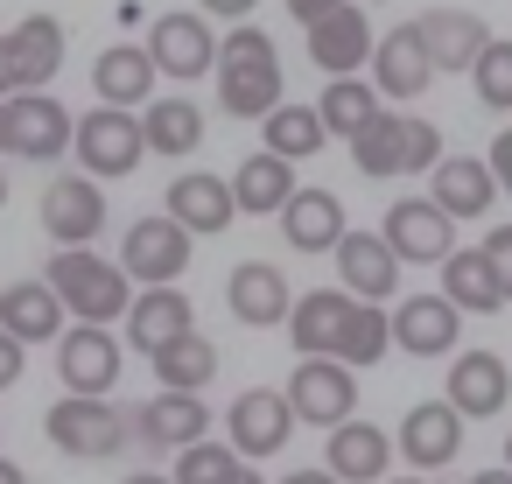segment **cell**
Wrapping results in <instances>:
<instances>
[{"mask_svg": "<svg viewBox=\"0 0 512 484\" xmlns=\"http://www.w3.org/2000/svg\"><path fill=\"white\" fill-rule=\"evenodd\" d=\"M43 281L57 288V302H64L71 323H106L113 330V316H127V302H134L127 267L106 260V253H92V246H57V260L43 267Z\"/></svg>", "mask_w": 512, "mask_h": 484, "instance_id": "obj_1", "label": "cell"}, {"mask_svg": "<svg viewBox=\"0 0 512 484\" xmlns=\"http://www.w3.org/2000/svg\"><path fill=\"white\" fill-rule=\"evenodd\" d=\"M351 162L358 176H428L442 162V127L421 113H393L379 106L358 134H351Z\"/></svg>", "mask_w": 512, "mask_h": 484, "instance_id": "obj_2", "label": "cell"}, {"mask_svg": "<svg viewBox=\"0 0 512 484\" xmlns=\"http://www.w3.org/2000/svg\"><path fill=\"white\" fill-rule=\"evenodd\" d=\"M71 155H78V169H85L92 183H127V176L148 162L141 113H127V106H92V113H78Z\"/></svg>", "mask_w": 512, "mask_h": 484, "instance_id": "obj_3", "label": "cell"}, {"mask_svg": "<svg viewBox=\"0 0 512 484\" xmlns=\"http://www.w3.org/2000/svg\"><path fill=\"white\" fill-rule=\"evenodd\" d=\"M43 435H50V449L57 456H78V463H106V456H120L127 449V414L113 407V400H85V393H64V400H50V414H43Z\"/></svg>", "mask_w": 512, "mask_h": 484, "instance_id": "obj_4", "label": "cell"}, {"mask_svg": "<svg viewBox=\"0 0 512 484\" xmlns=\"http://www.w3.org/2000/svg\"><path fill=\"white\" fill-rule=\"evenodd\" d=\"M57 71H64V22L57 15H22L0 36V99L43 92Z\"/></svg>", "mask_w": 512, "mask_h": 484, "instance_id": "obj_5", "label": "cell"}, {"mask_svg": "<svg viewBox=\"0 0 512 484\" xmlns=\"http://www.w3.org/2000/svg\"><path fill=\"white\" fill-rule=\"evenodd\" d=\"M120 372H127V344H120L106 323H71V330L57 337V379H64V393L113 400Z\"/></svg>", "mask_w": 512, "mask_h": 484, "instance_id": "obj_6", "label": "cell"}, {"mask_svg": "<svg viewBox=\"0 0 512 484\" xmlns=\"http://www.w3.org/2000/svg\"><path fill=\"white\" fill-rule=\"evenodd\" d=\"M190 246H197V239H190L169 211H155V218H134V225H127L120 267H127V281H141V288H176L183 267H190Z\"/></svg>", "mask_w": 512, "mask_h": 484, "instance_id": "obj_7", "label": "cell"}, {"mask_svg": "<svg viewBox=\"0 0 512 484\" xmlns=\"http://www.w3.org/2000/svg\"><path fill=\"white\" fill-rule=\"evenodd\" d=\"M281 393H288L295 421H309V428H323V435L358 414V372L337 365V358H295V372H288Z\"/></svg>", "mask_w": 512, "mask_h": 484, "instance_id": "obj_8", "label": "cell"}, {"mask_svg": "<svg viewBox=\"0 0 512 484\" xmlns=\"http://www.w3.org/2000/svg\"><path fill=\"white\" fill-rule=\"evenodd\" d=\"M148 64L162 71V78H176V85H190V78H211L218 71V36H211V22L204 15H190V8H176V15H155V29H148Z\"/></svg>", "mask_w": 512, "mask_h": 484, "instance_id": "obj_9", "label": "cell"}, {"mask_svg": "<svg viewBox=\"0 0 512 484\" xmlns=\"http://www.w3.org/2000/svg\"><path fill=\"white\" fill-rule=\"evenodd\" d=\"M288 435H295V407H288V393H281V386H246V393L225 407V442H232L246 463L281 456V449H288Z\"/></svg>", "mask_w": 512, "mask_h": 484, "instance_id": "obj_10", "label": "cell"}, {"mask_svg": "<svg viewBox=\"0 0 512 484\" xmlns=\"http://www.w3.org/2000/svg\"><path fill=\"white\" fill-rule=\"evenodd\" d=\"M449 225H456V218H449L442 204H428V197H400V204H386L379 239L393 246V260H400V267H442V260L456 253Z\"/></svg>", "mask_w": 512, "mask_h": 484, "instance_id": "obj_11", "label": "cell"}, {"mask_svg": "<svg viewBox=\"0 0 512 484\" xmlns=\"http://www.w3.org/2000/svg\"><path fill=\"white\" fill-rule=\"evenodd\" d=\"M393 449L407 456V470H449L456 456H463V414L435 393V400H414L407 414H400V435H393Z\"/></svg>", "mask_w": 512, "mask_h": 484, "instance_id": "obj_12", "label": "cell"}, {"mask_svg": "<svg viewBox=\"0 0 512 484\" xmlns=\"http://www.w3.org/2000/svg\"><path fill=\"white\" fill-rule=\"evenodd\" d=\"M71 113H64V99H50V92H15L8 99V155H22V162H57V155H71Z\"/></svg>", "mask_w": 512, "mask_h": 484, "instance_id": "obj_13", "label": "cell"}, {"mask_svg": "<svg viewBox=\"0 0 512 484\" xmlns=\"http://www.w3.org/2000/svg\"><path fill=\"white\" fill-rule=\"evenodd\" d=\"M456 337H463V309H456L442 288L393 302V344H400L407 358H456Z\"/></svg>", "mask_w": 512, "mask_h": 484, "instance_id": "obj_14", "label": "cell"}, {"mask_svg": "<svg viewBox=\"0 0 512 484\" xmlns=\"http://www.w3.org/2000/svg\"><path fill=\"white\" fill-rule=\"evenodd\" d=\"M372 43L379 36H372V22H365L358 0H337L323 22H309V57H316L323 78H358L372 64Z\"/></svg>", "mask_w": 512, "mask_h": 484, "instance_id": "obj_15", "label": "cell"}, {"mask_svg": "<svg viewBox=\"0 0 512 484\" xmlns=\"http://www.w3.org/2000/svg\"><path fill=\"white\" fill-rule=\"evenodd\" d=\"M323 470L337 477V484H386V470H393V435L379 428V421H337L330 435H323Z\"/></svg>", "mask_w": 512, "mask_h": 484, "instance_id": "obj_16", "label": "cell"}, {"mask_svg": "<svg viewBox=\"0 0 512 484\" xmlns=\"http://www.w3.org/2000/svg\"><path fill=\"white\" fill-rule=\"evenodd\" d=\"M43 232L57 239V246H92L99 232H106V190L78 169V176H57L50 190H43Z\"/></svg>", "mask_w": 512, "mask_h": 484, "instance_id": "obj_17", "label": "cell"}, {"mask_svg": "<svg viewBox=\"0 0 512 484\" xmlns=\"http://www.w3.org/2000/svg\"><path fill=\"white\" fill-rule=\"evenodd\" d=\"M442 400H449L463 421H491V414H505V400H512V372H505V358H498V351H456V358H449V386H442Z\"/></svg>", "mask_w": 512, "mask_h": 484, "instance_id": "obj_18", "label": "cell"}, {"mask_svg": "<svg viewBox=\"0 0 512 484\" xmlns=\"http://www.w3.org/2000/svg\"><path fill=\"white\" fill-rule=\"evenodd\" d=\"M162 211H169V218H176L190 239H218V232L239 218V204H232V183H225V176H211V169H183V176L169 183Z\"/></svg>", "mask_w": 512, "mask_h": 484, "instance_id": "obj_19", "label": "cell"}, {"mask_svg": "<svg viewBox=\"0 0 512 484\" xmlns=\"http://www.w3.org/2000/svg\"><path fill=\"white\" fill-rule=\"evenodd\" d=\"M365 71H372V92H379V99H421V92L435 85V64H428V50H421V29H414V22H400L393 36H379Z\"/></svg>", "mask_w": 512, "mask_h": 484, "instance_id": "obj_20", "label": "cell"}, {"mask_svg": "<svg viewBox=\"0 0 512 484\" xmlns=\"http://www.w3.org/2000/svg\"><path fill=\"white\" fill-rule=\"evenodd\" d=\"M225 309H232L239 323H253V330H274V323H288V309H295V295H288V274H281L274 260H239V267L225 274Z\"/></svg>", "mask_w": 512, "mask_h": 484, "instance_id": "obj_21", "label": "cell"}, {"mask_svg": "<svg viewBox=\"0 0 512 484\" xmlns=\"http://www.w3.org/2000/svg\"><path fill=\"white\" fill-rule=\"evenodd\" d=\"M127 428H134V442H148V449H176V456H183L190 442L211 435V407H204V393H169V386H162Z\"/></svg>", "mask_w": 512, "mask_h": 484, "instance_id": "obj_22", "label": "cell"}, {"mask_svg": "<svg viewBox=\"0 0 512 484\" xmlns=\"http://www.w3.org/2000/svg\"><path fill=\"white\" fill-rule=\"evenodd\" d=\"M414 29H421V50H428L435 78H442V71H463V78H470V64H477L484 43H491L484 15H470V8H428Z\"/></svg>", "mask_w": 512, "mask_h": 484, "instance_id": "obj_23", "label": "cell"}, {"mask_svg": "<svg viewBox=\"0 0 512 484\" xmlns=\"http://www.w3.org/2000/svg\"><path fill=\"white\" fill-rule=\"evenodd\" d=\"M337 288L358 295V302H393L400 288V260L379 232H344L337 239Z\"/></svg>", "mask_w": 512, "mask_h": 484, "instance_id": "obj_24", "label": "cell"}, {"mask_svg": "<svg viewBox=\"0 0 512 484\" xmlns=\"http://www.w3.org/2000/svg\"><path fill=\"white\" fill-rule=\"evenodd\" d=\"M351 309H358V295H344V288H309V295H295V309H288V344H295V358H337V337H344Z\"/></svg>", "mask_w": 512, "mask_h": 484, "instance_id": "obj_25", "label": "cell"}, {"mask_svg": "<svg viewBox=\"0 0 512 484\" xmlns=\"http://www.w3.org/2000/svg\"><path fill=\"white\" fill-rule=\"evenodd\" d=\"M428 204H442L449 218H484L498 204V176L484 155H442L428 169Z\"/></svg>", "mask_w": 512, "mask_h": 484, "instance_id": "obj_26", "label": "cell"}, {"mask_svg": "<svg viewBox=\"0 0 512 484\" xmlns=\"http://www.w3.org/2000/svg\"><path fill=\"white\" fill-rule=\"evenodd\" d=\"M120 323H127V344L155 358L162 344H176L183 330H197V309H190V295H183V288H141V295L127 302V316H120Z\"/></svg>", "mask_w": 512, "mask_h": 484, "instance_id": "obj_27", "label": "cell"}, {"mask_svg": "<svg viewBox=\"0 0 512 484\" xmlns=\"http://www.w3.org/2000/svg\"><path fill=\"white\" fill-rule=\"evenodd\" d=\"M0 330L22 337V344H57V337H64V302H57V288H50L43 274L8 281V288H0Z\"/></svg>", "mask_w": 512, "mask_h": 484, "instance_id": "obj_28", "label": "cell"}, {"mask_svg": "<svg viewBox=\"0 0 512 484\" xmlns=\"http://www.w3.org/2000/svg\"><path fill=\"white\" fill-rule=\"evenodd\" d=\"M344 232H351V225H344V197H337V190H295V197L281 204V239H288L295 253H337Z\"/></svg>", "mask_w": 512, "mask_h": 484, "instance_id": "obj_29", "label": "cell"}, {"mask_svg": "<svg viewBox=\"0 0 512 484\" xmlns=\"http://www.w3.org/2000/svg\"><path fill=\"white\" fill-rule=\"evenodd\" d=\"M155 64H148V50L141 43H113V50H99V64H92V92H99V106H127V113H141L148 99H155Z\"/></svg>", "mask_w": 512, "mask_h": 484, "instance_id": "obj_30", "label": "cell"}, {"mask_svg": "<svg viewBox=\"0 0 512 484\" xmlns=\"http://www.w3.org/2000/svg\"><path fill=\"white\" fill-rule=\"evenodd\" d=\"M302 183H295V162H281V155H246L239 169H232V204H239V218H281V204L295 197Z\"/></svg>", "mask_w": 512, "mask_h": 484, "instance_id": "obj_31", "label": "cell"}, {"mask_svg": "<svg viewBox=\"0 0 512 484\" xmlns=\"http://www.w3.org/2000/svg\"><path fill=\"white\" fill-rule=\"evenodd\" d=\"M141 134H148V155H197L204 148V106L183 92H155L141 106Z\"/></svg>", "mask_w": 512, "mask_h": 484, "instance_id": "obj_32", "label": "cell"}, {"mask_svg": "<svg viewBox=\"0 0 512 484\" xmlns=\"http://www.w3.org/2000/svg\"><path fill=\"white\" fill-rule=\"evenodd\" d=\"M281 64H218V106L225 120H267L281 106Z\"/></svg>", "mask_w": 512, "mask_h": 484, "instance_id": "obj_33", "label": "cell"}, {"mask_svg": "<svg viewBox=\"0 0 512 484\" xmlns=\"http://www.w3.org/2000/svg\"><path fill=\"white\" fill-rule=\"evenodd\" d=\"M442 295H449L463 316H491V309H505V288H498L484 246H456V253L442 260Z\"/></svg>", "mask_w": 512, "mask_h": 484, "instance_id": "obj_34", "label": "cell"}, {"mask_svg": "<svg viewBox=\"0 0 512 484\" xmlns=\"http://www.w3.org/2000/svg\"><path fill=\"white\" fill-rule=\"evenodd\" d=\"M260 148H267V155H281V162H309V155H323V148H330V134H323L316 106L281 99V106L260 120Z\"/></svg>", "mask_w": 512, "mask_h": 484, "instance_id": "obj_35", "label": "cell"}, {"mask_svg": "<svg viewBox=\"0 0 512 484\" xmlns=\"http://www.w3.org/2000/svg\"><path fill=\"white\" fill-rule=\"evenodd\" d=\"M155 379H162L169 393H204V386L218 379V344H211L204 330H183L176 344L155 351Z\"/></svg>", "mask_w": 512, "mask_h": 484, "instance_id": "obj_36", "label": "cell"}, {"mask_svg": "<svg viewBox=\"0 0 512 484\" xmlns=\"http://www.w3.org/2000/svg\"><path fill=\"white\" fill-rule=\"evenodd\" d=\"M169 477H176V484H267V477H260L232 442H211V435H204V442H190V449L176 456V470H169Z\"/></svg>", "mask_w": 512, "mask_h": 484, "instance_id": "obj_37", "label": "cell"}, {"mask_svg": "<svg viewBox=\"0 0 512 484\" xmlns=\"http://www.w3.org/2000/svg\"><path fill=\"white\" fill-rule=\"evenodd\" d=\"M386 351H393V309H386V302H358L351 323H344V337H337V365L365 372V365H379Z\"/></svg>", "mask_w": 512, "mask_h": 484, "instance_id": "obj_38", "label": "cell"}, {"mask_svg": "<svg viewBox=\"0 0 512 484\" xmlns=\"http://www.w3.org/2000/svg\"><path fill=\"white\" fill-rule=\"evenodd\" d=\"M386 99L372 92V78H330V92L316 99V120H323V134H337V141H351L372 113H379Z\"/></svg>", "mask_w": 512, "mask_h": 484, "instance_id": "obj_39", "label": "cell"}, {"mask_svg": "<svg viewBox=\"0 0 512 484\" xmlns=\"http://www.w3.org/2000/svg\"><path fill=\"white\" fill-rule=\"evenodd\" d=\"M470 92H477V106L512 113V43H505V36H491L484 57L470 64Z\"/></svg>", "mask_w": 512, "mask_h": 484, "instance_id": "obj_40", "label": "cell"}, {"mask_svg": "<svg viewBox=\"0 0 512 484\" xmlns=\"http://www.w3.org/2000/svg\"><path fill=\"white\" fill-rule=\"evenodd\" d=\"M218 64H281V57H274V36L267 29L239 22L232 36H218Z\"/></svg>", "mask_w": 512, "mask_h": 484, "instance_id": "obj_41", "label": "cell"}, {"mask_svg": "<svg viewBox=\"0 0 512 484\" xmlns=\"http://www.w3.org/2000/svg\"><path fill=\"white\" fill-rule=\"evenodd\" d=\"M484 260H491V274H498V288L512 302V225H491L484 232Z\"/></svg>", "mask_w": 512, "mask_h": 484, "instance_id": "obj_42", "label": "cell"}, {"mask_svg": "<svg viewBox=\"0 0 512 484\" xmlns=\"http://www.w3.org/2000/svg\"><path fill=\"white\" fill-rule=\"evenodd\" d=\"M29 372V344L22 337H8V330H0V393H8L15 379Z\"/></svg>", "mask_w": 512, "mask_h": 484, "instance_id": "obj_43", "label": "cell"}, {"mask_svg": "<svg viewBox=\"0 0 512 484\" xmlns=\"http://www.w3.org/2000/svg\"><path fill=\"white\" fill-rule=\"evenodd\" d=\"M484 162H491V176H498V190L512 197V127H505V134L491 141V155H484Z\"/></svg>", "mask_w": 512, "mask_h": 484, "instance_id": "obj_44", "label": "cell"}, {"mask_svg": "<svg viewBox=\"0 0 512 484\" xmlns=\"http://www.w3.org/2000/svg\"><path fill=\"white\" fill-rule=\"evenodd\" d=\"M197 8H204V22H246L260 0H197Z\"/></svg>", "mask_w": 512, "mask_h": 484, "instance_id": "obj_45", "label": "cell"}, {"mask_svg": "<svg viewBox=\"0 0 512 484\" xmlns=\"http://www.w3.org/2000/svg\"><path fill=\"white\" fill-rule=\"evenodd\" d=\"M330 8H337V0H288V15H295V22H302V29H309V22H323V15H330Z\"/></svg>", "mask_w": 512, "mask_h": 484, "instance_id": "obj_46", "label": "cell"}, {"mask_svg": "<svg viewBox=\"0 0 512 484\" xmlns=\"http://www.w3.org/2000/svg\"><path fill=\"white\" fill-rule=\"evenodd\" d=\"M281 484H337V477H330V470H288Z\"/></svg>", "mask_w": 512, "mask_h": 484, "instance_id": "obj_47", "label": "cell"}, {"mask_svg": "<svg viewBox=\"0 0 512 484\" xmlns=\"http://www.w3.org/2000/svg\"><path fill=\"white\" fill-rule=\"evenodd\" d=\"M0 484H29V470H22L15 456H0Z\"/></svg>", "mask_w": 512, "mask_h": 484, "instance_id": "obj_48", "label": "cell"}, {"mask_svg": "<svg viewBox=\"0 0 512 484\" xmlns=\"http://www.w3.org/2000/svg\"><path fill=\"white\" fill-rule=\"evenodd\" d=\"M470 484H512V470H505V463H498V470H477V477H470Z\"/></svg>", "mask_w": 512, "mask_h": 484, "instance_id": "obj_49", "label": "cell"}, {"mask_svg": "<svg viewBox=\"0 0 512 484\" xmlns=\"http://www.w3.org/2000/svg\"><path fill=\"white\" fill-rule=\"evenodd\" d=\"M127 484H176V477H162V470H134Z\"/></svg>", "mask_w": 512, "mask_h": 484, "instance_id": "obj_50", "label": "cell"}, {"mask_svg": "<svg viewBox=\"0 0 512 484\" xmlns=\"http://www.w3.org/2000/svg\"><path fill=\"white\" fill-rule=\"evenodd\" d=\"M0 148H8V99H0Z\"/></svg>", "mask_w": 512, "mask_h": 484, "instance_id": "obj_51", "label": "cell"}, {"mask_svg": "<svg viewBox=\"0 0 512 484\" xmlns=\"http://www.w3.org/2000/svg\"><path fill=\"white\" fill-rule=\"evenodd\" d=\"M393 484H428V477H421V470H407V477H393Z\"/></svg>", "mask_w": 512, "mask_h": 484, "instance_id": "obj_52", "label": "cell"}, {"mask_svg": "<svg viewBox=\"0 0 512 484\" xmlns=\"http://www.w3.org/2000/svg\"><path fill=\"white\" fill-rule=\"evenodd\" d=\"M505 470H512V428H505Z\"/></svg>", "mask_w": 512, "mask_h": 484, "instance_id": "obj_53", "label": "cell"}, {"mask_svg": "<svg viewBox=\"0 0 512 484\" xmlns=\"http://www.w3.org/2000/svg\"><path fill=\"white\" fill-rule=\"evenodd\" d=\"M0 204H8V176H0Z\"/></svg>", "mask_w": 512, "mask_h": 484, "instance_id": "obj_54", "label": "cell"}]
</instances>
